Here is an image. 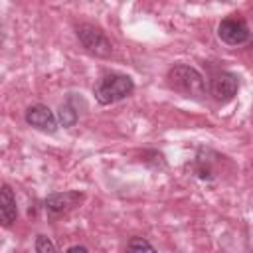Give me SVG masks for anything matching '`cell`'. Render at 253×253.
<instances>
[{
    "label": "cell",
    "instance_id": "cell-8",
    "mask_svg": "<svg viewBox=\"0 0 253 253\" xmlns=\"http://www.w3.org/2000/svg\"><path fill=\"white\" fill-rule=\"evenodd\" d=\"M0 215H2V223L4 225H12V221L18 215L16 198H14V194H12L8 184H4L2 190H0Z\"/></svg>",
    "mask_w": 253,
    "mask_h": 253
},
{
    "label": "cell",
    "instance_id": "cell-3",
    "mask_svg": "<svg viewBox=\"0 0 253 253\" xmlns=\"http://www.w3.org/2000/svg\"><path fill=\"white\" fill-rule=\"evenodd\" d=\"M77 38L81 42V45L85 47V51H89L91 55L97 57H109L113 53V43L111 40L105 36V32L93 24H81L77 28Z\"/></svg>",
    "mask_w": 253,
    "mask_h": 253
},
{
    "label": "cell",
    "instance_id": "cell-4",
    "mask_svg": "<svg viewBox=\"0 0 253 253\" xmlns=\"http://www.w3.org/2000/svg\"><path fill=\"white\" fill-rule=\"evenodd\" d=\"M237 87H239V81L229 71H217L210 79V95L219 103L231 101L237 93Z\"/></svg>",
    "mask_w": 253,
    "mask_h": 253
},
{
    "label": "cell",
    "instance_id": "cell-6",
    "mask_svg": "<svg viewBox=\"0 0 253 253\" xmlns=\"http://www.w3.org/2000/svg\"><path fill=\"white\" fill-rule=\"evenodd\" d=\"M26 123L38 130L43 132H55L57 130V119L45 105H34L26 111Z\"/></svg>",
    "mask_w": 253,
    "mask_h": 253
},
{
    "label": "cell",
    "instance_id": "cell-10",
    "mask_svg": "<svg viewBox=\"0 0 253 253\" xmlns=\"http://www.w3.org/2000/svg\"><path fill=\"white\" fill-rule=\"evenodd\" d=\"M59 121H61L63 126H73L75 121H77V113L69 105H61V109H59Z\"/></svg>",
    "mask_w": 253,
    "mask_h": 253
},
{
    "label": "cell",
    "instance_id": "cell-7",
    "mask_svg": "<svg viewBox=\"0 0 253 253\" xmlns=\"http://www.w3.org/2000/svg\"><path fill=\"white\" fill-rule=\"evenodd\" d=\"M83 200V196L79 192H61V194H51L45 198V210L51 215L57 213H65L69 210H73L79 202Z\"/></svg>",
    "mask_w": 253,
    "mask_h": 253
},
{
    "label": "cell",
    "instance_id": "cell-5",
    "mask_svg": "<svg viewBox=\"0 0 253 253\" xmlns=\"http://www.w3.org/2000/svg\"><path fill=\"white\" fill-rule=\"evenodd\" d=\"M217 36L229 45H239V43H245L249 40V28L241 20L225 18L217 26Z\"/></svg>",
    "mask_w": 253,
    "mask_h": 253
},
{
    "label": "cell",
    "instance_id": "cell-1",
    "mask_svg": "<svg viewBox=\"0 0 253 253\" xmlns=\"http://www.w3.org/2000/svg\"><path fill=\"white\" fill-rule=\"evenodd\" d=\"M168 85L184 97L202 99L206 95V81L202 73L190 65H174L168 71Z\"/></svg>",
    "mask_w": 253,
    "mask_h": 253
},
{
    "label": "cell",
    "instance_id": "cell-12",
    "mask_svg": "<svg viewBox=\"0 0 253 253\" xmlns=\"http://www.w3.org/2000/svg\"><path fill=\"white\" fill-rule=\"evenodd\" d=\"M65 253H89L85 247H81V245H73V247H69Z\"/></svg>",
    "mask_w": 253,
    "mask_h": 253
},
{
    "label": "cell",
    "instance_id": "cell-11",
    "mask_svg": "<svg viewBox=\"0 0 253 253\" xmlns=\"http://www.w3.org/2000/svg\"><path fill=\"white\" fill-rule=\"evenodd\" d=\"M36 253H55V247L45 235H38L36 237Z\"/></svg>",
    "mask_w": 253,
    "mask_h": 253
},
{
    "label": "cell",
    "instance_id": "cell-9",
    "mask_svg": "<svg viewBox=\"0 0 253 253\" xmlns=\"http://www.w3.org/2000/svg\"><path fill=\"white\" fill-rule=\"evenodd\" d=\"M126 253H156V249L144 237H132L126 243Z\"/></svg>",
    "mask_w": 253,
    "mask_h": 253
},
{
    "label": "cell",
    "instance_id": "cell-2",
    "mask_svg": "<svg viewBox=\"0 0 253 253\" xmlns=\"http://www.w3.org/2000/svg\"><path fill=\"white\" fill-rule=\"evenodd\" d=\"M134 89V83L128 75L123 73H107L103 75L95 85V99L101 105L117 103L125 97H128Z\"/></svg>",
    "mask_w": 253,
    "mask_h": 253
}]
</instances>
